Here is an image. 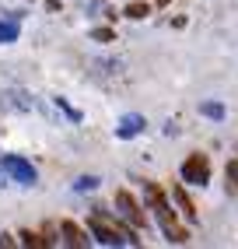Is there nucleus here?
Returning <instances> with one entry per match:
<instances>
[{"instance_id": "6", "label": "nucleus", "mask_w": 238, "mask_h": 249, "mask_svg": "<svg viewBox=\"0 0 238 249\" xmlns=\"http://www.w3.org/2000/svg\"><path fill=\"white\" fill-rule=\"evenodd\" d=\"M18 21H21V14L0 11V46H11V42H18Z\"/></svg>"}, {"instance_id": "8", "label": "nucleus", "mask_w": 238, "mask_h": 249, "mask_svg": "<svg viewBox=\"0 0 238 249\" xmlns=\"http://www.w3.org/2000/svg\"><path fill=\"white\" fill-rule=\"evenodd\" d=\"M172 200L179 204V211H182V218H186V221H196V218H200L196 207H193V200H189V193H186L182 186H172Z\"/></svg>"}, {"instance_id": "4", "label": "nucleus", "mask_w": 238, "mask_h": 249, "mask_svg": "<svg viewBox=\"0 0 238 249\" xmlns=\"http://www.w3.org/2000/svg\"><path fill=\"white\" fill-rule=\"evenodd\" d=\"M0 109H7V112H32V109H35V98H32L25 88H7L4 95H0Z\"/></svg>"}, {"instance_id": "5", "label": "nucleus", "mask_w": 238, "mask_h": 249, "mask_svg": "<svg viewBox=\"0 0 238 249\" xmlns=\"http://www.w3.org/2000/svg\"><path fill=\"white\" fill-rule=\"evenodd\" d=\"M144 126H147V120H144V116H140V112H130V116H123V120H119V126H116V137L130 141V137L144 134Z\"/></svg>"}, {"instance_id": "1", "label": "nucleus", "mask_w": 238, "mask_h": 249, "mask_svg": "<svg viewBox=\"0 0 238 249\" xmlns=\"http://www.w3.org/2000/svg\"><path fill=\"white\" fill-rule=\"evenodd\" d=\"M4 172H7V179L11 182H18V186H35V179H39V172H35V165L32 161H25L21 155H4Z\"/></svg>"}, {"instance_id": "7", "label": "nucleus", "mask_w": 238, "mask_h": 249, "mask_svg": "<svg viewBox=\"0 0 238 249\" xmlns=\"http://www.w3.org/2000/svg\"><path fill=\"white\" fill-rule=\"evenodd\" d=\"M60 235H63L67 246H77V249L91 242V239H88V231H84L81 225H74V221H60Z\"/></svg>"}, {"instance_id": "16", "label": "nucleus", "mask_w": 238, "mask_h": 249, "mask_svg": "<svg viewBox=\"0 0 238 249\" xmlns=\"http://www.w3.org/2000/svg\"><path fill=\"white\" fill-rule=\"evenodd\" d=\"M91 39H95V42H112L116 32H112V28H91Z\"/></svg>"}, {"instance_id": "3", "label": "nucleus", "mask_w": 238, "mask_h": 249, "mask_svg": "<svg viewBox=\"0 0 238 249\" xmlns=\"http://www.w3.org/2000/svg\"><path fill=\"white\" fill-rule=\"evenodd\" d=\"M116 211H119V218H123V221H130L133 228H144V225H147V218H144L140 204L133 200V196H130L126 190H116Z\"/></svg>"}, {"instance_id": "14", "label": "nucleus", "mask_w": 238, "mask_h": 249, "mask_svg": "<svg viewBox=\"0 0 238 249\" xmlns=\"http://www.w3.org/2000/svg\"><path fill=\"white\" fill-rule=\"evenodd\" d=\"M18 239H21V246H32V249H39V246H46V239H42V231H18Z\"/></svg>"}, {"instance_id": "18", "label": "nucleus", "mask_w": 238, "mask_h": 249, "mask_svg": "<svg viewBox=\"0 0 238 249\" xmlns=\"http://www.w3.org/2000/svg\"><path fill=\"white\" fill-rule=\"evenodd\" d=\"M7 182H11V179H7V172H4V165H0V190H4Z\"/></svg>"}, {"instance_id": "11", "label": "nucleus", "mask_w": 238, "mask_h": 249, "mask_svg": "<svg viewBox=\"0 0 238 249\" xmlns=\"http://www.w3.org/2000/svg\"><path fill=\"white\" fill-rule=\"evenodd\" d=\"M123 14H126L130 21H144L147 14H151V4H147V0H137V4H126V7H123Z\"/></svg>"}, {"instance_id": "2", "label": "nucleus", "mask_w": 238, "mask_h": 249, "mask_svg": "<svg viewBox=\"0 0 238 249\" xmlns=\"http://www.w3.org/2000/svg\"><path fill=\"white\" fill-rule=\"evenodd\" d=\"M182 179L189 186H207L210 182V158L207 155H189L182 161Z\"/></svg>"}, {"instance_id": "15", "label": "nucleus", "mask_w": 238, "mask_h": 249, "mask_svg": "<svg viewBox=\"0 0 238 249\" xmlns=\"http://www.w3.org/2000/svg\"><path fill=\"white\" fill-rule=\"evenodd\" d=\"M98 182H102L98 176H81V179L74 182V190H77V193H91V190H98Z\"/></svg>"}, {"instance_id": "10", "label": "nucleus", "mask_w": 238, "mask_h": 249, "mask_svg": "<svg viewBox=\"0 0 238 249\" xmlns=\"http://www.w3.org/2000/svg\"><path fill=\"white\" fill-rule=\"evenodd\" d=\"M200 116H207V120H224V116H228V109L224 106H221V102H214V98H207V102H200Z\"/></svg>"}, {"instance_id": "17", "label": "nucleus", "mask_w": 238, "mask_h": 249, "mask_svg": "<svg viewBox=\"0 0 238 249\" xmlns=\"http://www.w3.org/2000/svg\"><path fill=\"white\" fill-rule=\"evenodd\" d=\"M14 242H18L14 235H7V231H0V246H14Z\"/></svg>"}, {"instance_id": "13", "label": "nucleus", "mask_w": 238, "mask_h": 249, "mask_svg": "<svg viewBox=\"0 0 238 249\" xmlns=\"http://www.w3.org/2000/svg\"><path fill=\"white\" fill-rule=\"evenodd\" d=\"M53 102H56V109H60V112H63V116H67L70 123H81V112H77V109H74L70 102H67V98H60V95H56Z\"/></svg>"}, {"instance_id": "12", "label": "nucleus", "mask_w": 238, "mask_h": 249, "mask_svg": "<svg viewBox=\"0 0 238 249\" xmlns=\"http://www.w3.org/2000/svg\"><path fill=\"white\" fill-rule=\"evenodd\" d=\"M161 231H165V239L172 242V246H186V242H189V231H186V228H179V225H172V228H161Z\"/></svg>"}, {"instance_id": "9", "label": "nucleus", "mask_w": 238, "mask_h": 249, "mask_svg": "<svg viewBox=\"0 0 238 249\" xmlns=\"http://www.w3.org/2000/svg\"><path fill=\"white\" fill-rule=\"evenodd\" d=\"M224 190L231 196H238V158H228V165H224Z\"/></svg>"}]
</instances>
